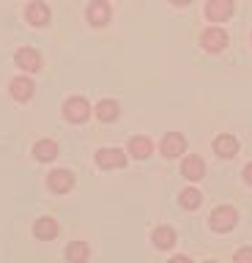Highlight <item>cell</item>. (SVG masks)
Masks as SVG:
<instances>
[{
    "label": "cell",
    "instance_id": "obj_1",
    "mask_svg": "<svg viewBox=\"0 0 252 263\" xmlns=\"http://www.w3.org/2000/svg\"><path fill=\"white\" fill-rule=\"evenodd\" d=\"M236 219H239V214H236V209H230V205H219V209L211 211V230H217V233H227V230L236 228Z\"/></svg>",
    "mask_w": 252,
    "mask_h": 263
},
{
    "label": "cell",
    "instance_id": "obj_2",
    "mask_svg": "<svg viewBox=\"0 0 252 263\" xmlns=\"http://www.w3.org/2000/svg\"><path fill=\"white\" fill-rule=\"evenodd\" d=\"M63 115H66V121H71V123H83V121H88V115H91V104H88L83 96H71V99H66V104H63Z\"/></svg>",
    "mask_w": 252,
    "mask_h": 263
},
{
    "label": "cell",
    "instance_id": "obj_3",
    "mask_svg": "<svg viewBox=\"0 0 252 263\" xmlns=\"http://www.w3.org/2000/svg\"><path fill=\"white\" fill-rule=\"evenodd\" d=\"M96 164L104 170H115V167H124L126 164V156L121 148H102V151H96Z\"/></svg>",
    "mask_w": 252,
    "mask_h": 263
},
{
    "label": "cell",
    "instance_id": "obj_4",
    "mask_svg": "<svg viewBox=\"0 0 252 263\" xmlns=\"http://www.w3.org/2000/svg\"><path fill=\"white\" fill-rule=\"evenodd\" d=\"M200 44H203V49H208V52H219V49L227 47V33L222 28H208V30H203Z\"/></svg>",
    "mask_w": 252,
    "mask_h": 263
},
{
    "label": "cell",
    "instance_id": "obj_5",
    "mask_svg": "<svg viewBox=\"0 0 252 263\" xmlns=\"http://www.w3.org/2000/svg\"><path fill=\"white\" fill-rule=\"evenodd\" d=\"M47 186H50L52 192L63 195L74 186V176H71L69 170H52V173H47Z\"/></svg>",
    "mask_w": 252,
    "mask_h": 263
},
{
    "label": "cell",
    "instance_id": "obj_6",
    "mask_svg": "<svg viewBox=\"0 0 252 263\" xmlns=\"http://www.w3.org/2000/svg\"><path fill=\"white\" fill-rule=\"evenodd\" d=\"M184 151H186L184 135H178V132H167L165 140H162V154H165L167 159H176V156H181Z\"/></svg>",
    "mask_w": 252,
    "mask_h": 263
},
{
    "label": "cell",
    "instance_id": "obj_7",
    "mask_svg": "<svg viewBox=\"0 0 252 263\" xmlns=\"http://www.w3.org/2000/svg\"><path fill=\"white\" fill-rule=\"evenodd\" d=\"M25 20L33 25V28H44L50 22V8H47L42 0H33L28 8H25Z\"/></svg>",
    "mask_w": 252,
    "mask_h": 263
},
{
    "label": "cell",
    "instance_id": "obj_8",
    "mask_svg": "<svg viewBox=\"0 0 252 263\" xmlns=\"http://www.w3.org/2000/svg\"><path fill=\"white\" fill-rule=\"evenodd\" d=\"M230 14H233V0H208L206 16L211 22H225Z\"/></svg>",
    "mask_w": 252,
    "mask_h": 263
},
{
    "label": "cell",
    "instance_id": "obj_9",
    "mask_svg": "<svg viewBox=\"0 0 252 263\" xmlns=\"http://www.w3.org/2000/svg\"><path fill=\"white\" fill-rule=\"evenodd\" d=\"M110 6L104 3V0H93L91 6H88V22L96 25V28H102V25L110 22Z\"/></svg>",
    "mask_w": 252,
    "mask_h": 263
},
{
    "label": "cell",
    "instance_id": "obj_10",
    "mask_svg": "<svg viewBox=\"0 0 252 263\" xmlns=\"http://www.w3.org/2000/svg\"><path fill=\"white\" fill-rule=\"evenodd\" d=\"M181 173H184V178H189V181H200L203 176H206V164H203L200 156L189 154L181 164Z\"/></svg>",
    "mask_w": 252,
    "mask_h": 263
},
{
    "label": "cell",
    "instance_id": "obj_11",
    "mask_svg": "<svg viewBox=\"0 0 252 263\" xmlns=\"http://www.w3.org/2000/svg\"><path fill=\"white\" fill-rule=\"evenodd\" d=\"M17 66L25 69V71H38L42 69V55H38L36 49H30V47H22L17 52Z\"/></svg>",
    "mask_w": 252,
    "mask_h": 263
},
{
    "label": "cell",
    "instance_id": "obj_12",
    "mask_svg": "<svg viewBox=\"0 0 252 263\" xmlns=\"http://www.w3.org/2000/svg\"><path fill=\"white\" fill-rule=\"evenodd\" d=\"M214 151L222 156V159H233V156L239 154V140L233 135H219L214 140Z\"/></svg>",
    "mask_w": 252,
    "mask_h": 263
},
{
    "label": "cell",
    "instance_id": "obj_13",
    "mask_svg": "<svg viewBox=\"0 0 252 263\" xmlns=\"http://www.w3.org/2000/svg\"><path fill=\"white\" fill-rule=\"evenodd\" d=\"M118 112H121V107H118L115 99H102V102L96 104V118L102 123H112L118 118Z\"/></svg>",
    "mask_w": 252,
    "mask_h": 263
},
{
    "label": "cell",
    "instance_id": "obj_14",
    "mask_svg": "<svg viewBox=\"0 0 252 263\" xmlns=\"http://www.w3.org/2000/svg\"><path fill=\"white\" fill-rule=\"evenodd\" d=\"M11 96L17 99V102H28L30 96H33V82H30L28 77H17V80H11Z\"/></svg>",
    "mask_w": 252,
    "mask_h": 263
},
{
    "label": "cell",
    "instance_id": "obj_15",
    "mask_svg": "<svg viewBox=\"0 0 252 263\" xmlns=\"http://www.w3.org/2000/svg\"><path fill=\"white\" fill-rule=\"evenodd\" d=\"M33 233H36L38 238H44V241H50V238L58 236V219H52V217H42V219H36Z\"/></svg>",
    "mask_w": 252,
    "mask_h": 263
},
{
    "label": "cell",
    "instance_id": "obj_16",
    "mask_svg": "<svg viewBox=\"0 0 252 263\" xmlns=\"http://www.w3.org/2000/svg\"><path fill=\"white\" fill-rule=\"evenodd\" d=\"M153 151V143L148 137H132L129 140V154L134 156V159H145V156H151Z\"/></svg>",
    "mask_w": 252,
    "mask_h": 263
},
{
    "label": "cell",
    "instance_id": "obj_17",
    "mask_svg": "<svg viewBox=\"0 0 252 263\" xmlns=\"http://www.w3.org/2000/svg\"><path fill=\"white\" fill-rule=\"evenodd\" d=\"M33 154H36V159L50 162V159L58 156V143H55V140H38L36 148H33Z\"/></svg>",
    "mask_w": 252,
    "mask_h": 263
},
{
    "label": "cell",
    "instance_id": "obj_18",
    "mask_svg": "<svg viewBox=\"0 0 252 263\" xmlns=\"http://www.w3.org/2000/svg\"><path fill=\"white\" fill-rule=\"evenodd\" d=\"M153 244H157L159 250H170V247L176 244V230L167 228V225L157 228V230H153Z\"/></svg>",
    "mask_w": 252,
    "mask_h": 263
},
{
    "label": "cell",
    "instance_id": "obj_19",
    "mask_svg": "<svg viewBox=\"0 0 252 263\" xmlns=\"http://www.w3.org/2000/svg\"><path fill=\"white\" fill-rule=\"evenodd\" d=\"M66 260L69 263H85L88 260V244L85 241H71L66 247Z\"/></svg>",
    "mask_w": 252,
    "mask_h": 263
},
{
    "label": "cell",
    "instance_id": "obj_20",
    "mask_svg": "<svg viewBox=\"0 0 252 263\" xmlns=\"http://www.w3.org/2000/svg\"><path fill=\"white\" fill-rule=\"evenodd\" d=\"M178 200H181V205H184V209L195 211V209H198V205L203 203V195L198 192V189H184V192L178 195Z\"/></svg>",
    "mask_w": 252,
    "mask_h": 263
},
{
    "label": "cell",
    "instance_id": "obj_21",
    "mask_svg": "<svg viewBox=\"0 0 252 263\" xmlns=\"http://www.w3.org/2000/svg\"><path fill=\"white\" fill-rule=\"evenodd\" d=\"M233 263H252V247H241V250L233 255Z\"/></svg>",
    "mask_w": 252,
    "mask_h": 263
},
{
    "label": "cell",
    "instance_id": "obj_22",
    "mask_svg": "<svg viewBox=\"0 0 252 263\" xmlns=\"http://www.w3.org/2000/svg\"><path fill=\"white\" fill-rule=\"evenodd\" d=\"M244 181H247V184H252V162L244 167Z\"/></svg>",
    "mask_w": 252,
    "mask_h": 263
},
{
    "label": "cell",
    "instance_id": "obj_23",
    "mask_svg": "<svg viewBox=\"0 0 252 263\" xmlns=\"http://www.w3.org/2000/svg\"><path fill=\"white\" fill-rule=\"evenodd\" d=\"M170 263H192L189 258H186V255H176V258L173 260H170Z\"/></svg>",
    "mask_w": 252,
    "mask_h": 263
},
{
    "label": "cell",
    "instance_id": "obj_24",
    "mask_svg": "<svg viewBox=\"0 0 252 263\" xmlns=\"http://www.w3.org/2000/svg\"><path fill=\"white\" fill-rule=\"evenodd\" d=\"M170 3H176V6H186V3H192V0H170Z\"/></svg>",
    "mask_w": 252,
    "mask_h": 263
},
{
    "label": "cell",
    "instance_id": "obj_25",
    "mask_svg": "<svg viewBox=\"0 0 252 263\" xmlns=\"http://www.w3.org/2000/svg\"><path fill=\"white\" fill-rule=\"evenodd\" d=\"M206 263H214V260H206Z\"/></svg>",
    "mask_w": 252,
    "mask_h": 263
}]
</instances>
